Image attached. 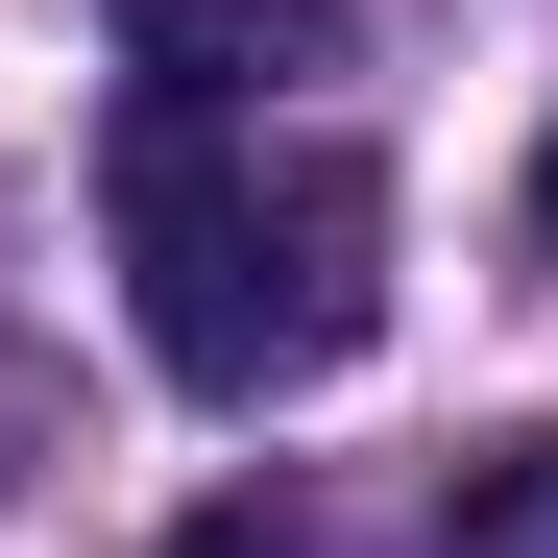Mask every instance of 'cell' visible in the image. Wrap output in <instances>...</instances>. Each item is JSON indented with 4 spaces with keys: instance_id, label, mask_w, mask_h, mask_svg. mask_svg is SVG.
I'll list each match as a JSON object with an SVG mask.
<instances>
[{
    "instance_id": "2",
    "label": "cell",
    "mask_w": 558,
    "mask_h": 558,
    "mask_svg": "<svg viewBox=\"0 0 558 558\" xmlns=\"http://www.w3.org/2000/svg\"><path fill=\"white\" fill-rule=\"evenodd\" d=\"M146 98H243V73H340V0H98Z\"/></svg>"
},
{
    "instance_id": "4",
    "label": "cell",
    "mask_w": 558,
    "mask_h": 558,
    "mask_svg": "<svg viewBox=\"0 0 558 558\" xmlns=\"http://www.w3.org/2000/svg\"><path fill=\"white\" fill-rule=\"evenodd\" d=\"M170 558H292V510H267V486H219V510H170Z\"/></svg>"
},
{
    "instance_id": "5",
    "label": "cell",
    "mask_w": 558,
    "mask_h": 558,
    "mask_svg": "<svg viewBox=\"0 0 558 558\" xmlns=\"http://www.w3.org/2000/svg\"><path fill=\"white\" fill-rule=\"evenodd\" d=\"M534 243H558V146H534Z\"/></svg>"
},
{
    "instance_id": "1",
    "label": "cell",
    "mask_w": 558,
    "mask_h": 558,
    "mask_svg": "<svg viewBox=\"0 0 558 558\" xmlns=\"http://www.w3.org/2000/svg\"><path fill=\"white\" fill-rule=\"evenodd\" d=\"M122 292L170 389H340L389 316V170L340 122H243V98H122Z\"/></svg>"
},
{
    "instance_id": "3",
    "label": "cell",
    "mask_w": 558,
    "mask_h": 558,
    "mask_svg": "<svg viewBox=\"0 0 558 558\" xmlns=\"http://www.w3.org/2000/svg\"><path fill=\"white\" fill-rule=\"evenodd\" d=\"M461 558H558V413L510 437V461H461V510H437Z\"/></svg>"
}]
</instances>
